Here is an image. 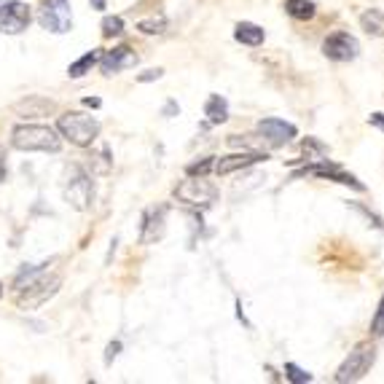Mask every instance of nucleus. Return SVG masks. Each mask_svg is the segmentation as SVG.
<instances>
[{
    "instance_id": "f257e3e1",
    "label": "nucleus",
    "mask_w": 384,
    "mask_h": 384,
    "mask_svg": "<svg viewBox=\"0 0 384 384\" xmlns=\"http://www.w3.org/2000/svg\"><path fill=\"white\" fill-rule=\"evenodd\" d=\"M46 266V263H43ZM43 266H33V269H24L22 274L17 277L14 282V288L19 290V309H38L40 304H46L52 296H57V290H59V285H62V279L57 277H46V269Z\"/></svg>"
},
{
    "instance_id": "f03ea898",
    "label": "nucleus",
    "mask_w": 384,
    "mask_h": 384,
    "mask_svg": "<svg viewBox=\"0 0 384 384\" xmlns=\"http://www.w3.org/2000/svg\"><path fill=\"white\" fill-rule=\"evenodd\" d=\"M11 145L17 151H43V154H57L62 148L59 132L43 124H19L11 132Z\"/></svg>"
},
{
    "instance_id": "7ed1b4c3",
    "label": "nucleus",
    "mask_w": 384,
    "mask_h": 384,
    "mask_svg": "<svg viewBox=\"0 0 384 384\" xmlns=\"http://www.w3.org/2000/svg\"><path fill=\"white\" fill-rule=\"evenodd\" d=\"M57 132H59V138L70 140L73 145L87 148L100 135V121L89 113H81V110H68L57 119Z\"/></svg>"
},
{
    "instance_id": "20e7f679",
    "label": "nucleus",
    "mask_w": 384,
    "mask_h": 384,
    "mask_svg": "<svg viewBox=\"0 0 384 384\" xmlns=\"http://www.w3.org/2000/svg\"><path fill=\"white\" fill-rule=\"evenodd\" d=\"M38 22L43 30L65 35L73 30V8L70 0H43L38 8Z\"/></svg>"
},
{
    "instance_id": "39448f33",
    "label": "nucleus",
    "mask_w": 384,
    "mask_h": 384,
    "mask_svg": "<svg viewBox=\"0 0 384 384\" xmlns=\"http://www.w3.org/2000/svg\"><path fill=\"white\" fill-rule=\"evenodd\" d=\"M374 360H376V349L374 344H357V347L349 352V357L339 366L336 371V382H357V379H363L371 366H374Z\"/></svg>"
},
{
    "instance_id": "423d86ee",
    "label": "nucleus",
    "mask_w": 384,
    "mask_h": 384,
    "mask_svg": "<svg viewBox=\"0 0 384 384\" xmlns=\"http://www.w3.org/2000/svg\"><path fill=\"white\" fill-rule=\"evenodd\" d=\"M175 196L191 207H209L218 199V189L205 180V175H189V180H183L175 189Z\"/></svg>"
},
{
    "instance_id": "0eeeda50",
    "label": "nucleus",
    "mask_w": 384,
    "mask_h": 384,
    "mask_svg": "<svg viewBox=\"0 0 384 384\" xmlns=\"http://www.w3.org/2000/svg\"><path fill=\"white\" fill-rule=\"evenodd\" d=\"M33 22V11L22 0H0V33L19 35Z\"/></svg>"
},
{
    "instance_id": "6e6552de",
    "label": "nucleus",
    "mask_w": 384,
    "mask_h": 384,
    "mask_svg": "<svg viewBox=\"0 0 384 384\" xmlns=\"http://www.w3.org/2000/svg\"><path fill=\"white\" fill-rule=\"evenodd\" d=\"M323 54L333 62H352L360 54V43L349 33H333L323 40Z\"/></svg>"
},
{
    "instance_id": "1a4fd4ad",
    "label": "nucleus",
    "mask_w": 384,
    "mask_h": 384,
    "mask_svg": "<svg viewBox=\"0 0 384 384\" xmlns=\"http://www.w3.org/2000/svg\"><path fill=\"white\" fill-rule=\"evenodd\" d=\"M258 135L266 145H272V148H279V145H288L290 140L298 135L296 124L290 121H282V119H263L258 124Z\"/></svg>"
},
{
    "instance_id": "9d476101",
    "label": "nucleus",
    "mask_w": 384,
    "mask_h": 384,
    "mask_svg": "<svg viewBox=\"0 0 384 384\" xmlns=\"http://www.w3.org/2000/svg\"><path fill=\"white\" fill-rule=\"evenodd\" d=\"M138 65V54L132 52L129 46H116L113 52L100 54V68L105 75H113V73H121L126 68H135Z\"/></svg>"
},
{
    "instance_id": "9b49d317",
    "label": "nucleus",
    "mask_w": 384,
    "mask_h": 384,
    "mask_svg": "<svg viewBox=\"0 0 384 384\" xmlns=\"http://www.w3.org/2000/svg\"><path fill=\"white\" fill-rule=\"evenodd\" d=\"M258 161H266V154L261 151H242V154H231V156H223L215 161V175H231L237 172V170H244V167H253V164H258Z\"/></svg>"
},
{
    "instance_id": "f8f14e48",
    "label": "nucleus",
    "mask_w": 384,
    "mask_h": 384,
    "mask_svg": "<svg viewBox=\"0 0 384 384\" xmlns=\"http://www.w3.org/2000/svg\"><path fill=\"white\" fill-rule=\"evenodd\" d=\"M65 196H68V202L75 209H87L89 202H91V180L84 172H75V177L70 180V186L65 189Z\"/></svg>"
},
{
    "instance_id": "ddd939ff",
    "label": "nucleus",
    "mask_w": 384,
    "mask_h": 384,
    "mask_svg": "<svg viewBox=\"0 0 384 384\" xmlns=\"http://www.w3.org/2000/svg\"><path fill=\"white\" fill-rule=\"evenodd\" d=\"M161 234H164V207L151 209V212L145 215V226H142V234H140V242L142 244L154 242Z\"/></svg>"
},
{
    "instance_id": "4468645a",
    "label": "nucleus",
    "mask_w": 384,
    "mask_h": 384,
    "mask_svg": "<svg viewBox=\"0 0 384 384\" xmlns=\"http://www.w3.org/2000/svg\"><path fill=\"white\" fill-rule=\"evenodd\" d=\"M54 110V103L46 97H27L24 103L17 105V113H22L24 119H38V116H49Z\"/></svg>"
},
{
    "instance_id": "2eb2a0df",
    "label": "nucleus",
    "mask_w": 384,
    "mask_h": 384,
    "mask_svg": "<svg viewBox=\"0 0 384 384\" xmlns=\"http://www.w3.org/2000/svg\"><path fill=\"white\" fill-rule=\"evenodd\" d=\"M234 38L244 43V46H261L266 33H263L258 24H253V22H239L237 27H234Z\"/></svg>"
},
{
    "instance_id": "dca6fc26",
    "label": "nucleus",
    "mask_w": 384,
    "mask_h": 384,
    "mask_svg": "<svg viewBox=\"0 0 384 384\" xmlns=\"http://www.w3.org/2000/svg\"><path fill=\"white\" fill-rule=\"evenodd\" d=\"M205 116L209 119V124H223L228 119V103L221 94H212L205 105Z\"/></svg>"
},
{
    "instance_id": "f3484780",
    "label": "nucleus",
    "mask_w": 384,
    "mask_h": 384,
    "mask_svg": "<svg viewBox=\"0 0 384 384\" xmlns=\"http://www.w3.org/2000/svg\"><path fill=\"white\" fill-rule=\"evenodd\" d=\"M360 27L374 38H382L384 35V14L379 8H368L366 14H360Z\"/></svg>"
},
{
    "instance_id": "a211bd4d",
    "label": "nucleus",
    "mask_w": 384,
    "mask_h": 384,
    "mask_svg": "<svg viewBox=\"0 0 384 384\" xmlns=\"http://www.w3.org/2000/svg\"><path fill=\"white\" fill-rule=\"evenodd\" d=\"M285 11L293 19H301V22H307V19H312L317 14L312 0H285Z\"/></svg>"
},
{
    "instance_id": "6ab92c4d",
    "label": "nucleus",
    "mask_w": 384,
    "mask_h": 384,
    "mask_svg": "<svg viewBox=\"0 0 384 384\" xmlns=\"http://www.w3.org/2000/svg\"><path fill=\"white\" fill-rule=\"evenodd\" d=\"M100 54H103L100 49H94V52L84 54V57H81L78 62H73V65L68 68V75H70V78H81V75H87L89 70H91L94 65H97V62H100Z\"/></svg>"
},
{
    "instance_id": "aec40b11",
    "label": "nucleus",
    "mask_w": 384,
    "mask_h": 384,
    "mask_svg": "<svg viewBox=\"0 0 384 384\" xmlns=\"http://www.w3.org/2000/svg\"><path fill=\"white\" fill-rule=\"evenodd\" d=\"M138 30H140V33H145V35H158V33H164V30H167V19H164V17L142 19V22L138 24Z\"/></svg>"
},
{
    "instance_id": "412c9836",
    "label": "nucleus",
    "mask_w": 384,
    "mask_h": 384,
    "mask_svg": "<svg viewBox=\"0 0 384 384\" xmlns=\"http://www.w3.org/2000/svg\"><path fill=\"white\" fill-rule=\"evenodd\" d=\"M285 376L293 384H307L312 382V374H307L304 368H298L296 363H285Z\"/></svg>"
},
{
    "instance_id": "4be33fe9",
    "label": "nucleus",
    "mask_w": 384,
    "mask_h": 384,
    "mask_svg": "<svg viewBox=\"0 0 384 384\" xmlns=\"http://www.w3.org/2000/svg\"><path fill=\"white\" fill-rule=\"evenodd\" d=\"M304 154H307V158H312V156L325 158L328 156V148H325L323 142H317L314 138H307L304 140Z\"/></svg>"
},
{
    "instance_id": "5701e85b",
    "label": "nucleus",
    "mask_w": 384,
    "mask_h": 384,
    "mask_svg": "<svg viewBox=\"0 0 384 384\" xmlns=\"http://www.w3.org/2000/svg\"><path fill=\"white\" fill-rule=\"evenodd\" d=\"M124 33V19L121 17H105L103 19V35L105 38H113V35Z\"/></svg>"
},
{
    "instance_id": "b1692460",
    "label": "nucleus",
    "mask_w": 384,
    "mask_h": 384,
    "mask_svg": "<svg viewBox=\"0 0 384 384\" xmlns=\"http://www.w3.org/2000/svg\"><path fill=\"white\" fill-rule=\"evenodd\" d=\"M371 333H374V336H384V296L382 301H379V307H376L374 320H371Z\"/></svg>"
},
{
    "instance_id": "393cba45",
    "label": "nucleus",
    "mask_w": 384,
    "mask_h": 384,
    "mask_svg": "<svg viewBox=\"0 0 384 384\" xmlns=\"http://www.w3.org/2000/svg\"><path fill=\"white\" fill-rule=\"evenodd\" d=\"M212 167H215V161H212V156H207L202 158V161H196V164H189L186 175H207Z\"/></svg>"
},
{
    "instance_id": "a878e982",
    "label": "nucleus",
    "mask_w": 384,
    "mask_h": 384,
    "mask_svg": "<svg viewBox=\"0 0 384 384\" xmlns=\"http://www.w3.org/2000/svg\"><path fill=\"white\" fill-rule=\"evenodd\" d=\"M161 73H164V70H161V68H156V70H145V73H140V75H138V81H140V84H148V81H156V78H161Z\"/></svg>"
},
{
    "instance_id": "bb28decb",
    "label": "nucleus",
    "mask_w": 384,
    "mask_h": 384,
    "mask_svg": "<svg viewBox=\"0 0 384 384\" xmlns=\"http://www.w3.org/2000/svg\"><path fill=\"white\" fill-rule=\"evenodd\" d=\"M355 209H357V212H363V215H366L368 221H374V226H376V228H382V231H384V221H382V218H379V215H374L371 209L360 207V205H355Z\"/></svg>"
},
{
    "instance_id": "cd10ccee",
    "label": "nucleus",
    "mask_w": 384,
    "mask_h": 384,
    "mask_svg": "<svg viewBox=\"0 0 384 384\" xmlns=\"http://www.w3.org/2000/svg\"><path fill=\"white\" fill-rule=\"evenodd\" d=\"M121 352V341H113V344H108V355H105V363H113V357Z\"/></svg>"
},
{
    "instance_id": "c85d7f7f",
    "label": "nucleus",
    "mask_w": 384,
    "mask_h": 384,
    "mask_svg": "<svg viewBox=\"0 0 384 384\" xmlns=\"http://www.w3.org/2000/svg\"><path fill=\"white\" fill-rule=\"evenodd\" d=\"M368 124H371V126H379L384 132V113H371V116H368Z\"/></svg>"
},
{
    "instance_id": "c756f323",
    "label": "nucleus",
    "mask_w": 384,
    "mask_h": 384,
    "mask_svg": "<svg viewBox=\"0 0 384 384\" xmlns=\"http://www.w3.org/2000/svg\"><path fill=\"white\" fill-rule=\"evenodd\" d=\"M6 177V151L0 148V180Z\"/></svg>"
},
{
    "instance_id": "7c9ffc66",
    "label": "nucleus",
    "mask_w": 384,
    "mask_h": 384,
    "mask_svg": "<svg viewBox=\"0 0 384 384\" xmlns=\"http://www.w3.org/2000/svg\"><path fill=\"white\" fill-rule=\"evenodd\" d=\"M175 110H180L175 103H167V108H164V116H170V113H175Z\"/></svg>"
},
{
    "instance_id": "2f4dec72",
    "label": "nucleus",
    "mask_w": 384,
    "mask_h": 384,
    "mask_svg": "<svg viewBox=\"0 0 384 384\" xmlns=\"http://www.w3.org/2000/svg\"><path fill=\"white\" fill-rule=\"evenodd\" d=\"M91 8H97V11H105V0H91Z\"/></svg>"
},
{
    "instance_id": "473e14b6",
    "label": "nucleus",
    "mask_w": 384,
    "mask_h": 384,
    "mask_svg": "<svg viewBox=\"0 0 384 384\" xmlns=\"http://www.w3.org/2000/svg\"><path fill=\"white\" fill-rule=\"evenodd\" d=\"M84 105H89V108H100V100H97V97H94V100H91V97H87V100H84Z\"/></svg>"
},
{
    "instance_id": "72a5a7b5",
    "label": "nucleus",
    "mask_w": 384,
    "mask_h": 384,
    "mask_svg": "<svg viewBox=\"0 0 384 384\" xmlns=\"http://www.w3.org/2000/svg\"><path fill=\"white\" fill-rule=\"evenodd\" d=\"M0 296H3V285H0Z\"/></svg>"
}]
</instances>
